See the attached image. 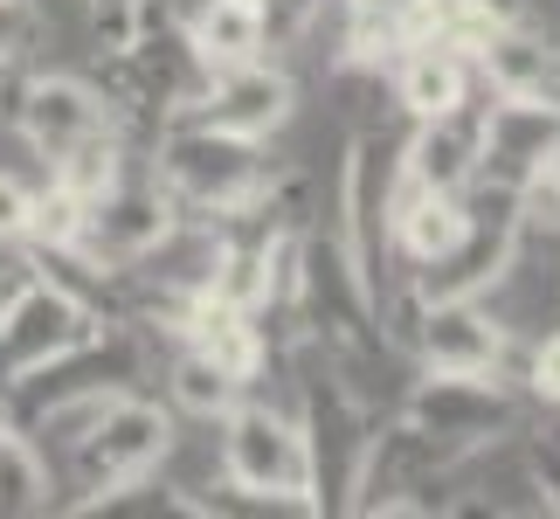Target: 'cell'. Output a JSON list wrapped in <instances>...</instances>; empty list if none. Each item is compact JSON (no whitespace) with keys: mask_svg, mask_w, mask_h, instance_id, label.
Here are the masks:
<instances>
[{"mask_svg":"<svg viewBox=\"0 0 560 519\" xmlns=\"http://www.w3.org/2000/svg\"><path fill=\"white\" fill-rule=\"evenodd\" d=\"M160 181H166V194L208 208L214 222H235V215H249L270 194V166L256 153V139L214 132V125L194 118L160 139Z\"/></svg>","mask_w":560,"mask_h":519,"instance_id":"obj_1","label":"cell"},{"mask_svg":"<svg viewBox=\"0 0 560 519\" xmlns=\"http://www.w3.org/2000/svg\"><path fill=\"white\" fill-rule=\"evenodd\" d=\"M222 471L235 492H249V506H305L312 512L305 437L270 402H235L222 416Z\"/></svg>","mask_w":560,"mask_h":519,"instance_id":"obj_2","label":"cell"},{"mask_svg":"<svg viewBox=\"0 0 560 519\" xmlns=\"http://www.w3.org/2000/svg\"><path fill=\"white\" fill-rule=\"evenodd\" d=\"M166 450H174V416L118 388V395L77 429V471H83V485H91L83 512H91L97 499H112V492H125L132 478H145Z\"/></svg>","mask_w":560,"mask_h":519,"instance_id":"obj_3","label":"cell"},{"mask_svg":"<svg viewBox=\"0 0 560 519\" xmlns=\"http://www.w3.org/2000/svg\"><path fill=\"white\" fill-rule=\"evenodd\" d=\"M97 333V312L83 305L77 291H62L56 277H35L0 298V388L35 374V367L62 360L70 346H83Z\"/></svg>","mask_w":560,"mask_h":519,"instance_id":"obj_4","label":"cell"},{"mask_svg":"<svg viewBox=\"0 0 560 519\" xmlns=\"http://www.w3.org/2000/svg\"><path fill=\"white\" fill-rule=\"evenodd\" d=\"M298 437H305V471H312V512L353 506V485H360V464H368L374 429H368L360 402L332 374H318L305 388V423H298Z\"/></svg>","mask_w":560,"mask_h":519,"instance_id":"obj_5","label":"cell"},{"mask_svg":"<svg viewBox=\"0 0 560 519\" xmlns=\"http://www.w3.org/2000/svg\"><path fill=\"white\" fill-rule=\"evenodd\" d=\"M112 56H118V62H112V70H118V91L132 97L139 112H160V118H187L194 104H201L208 77H214L208 56L187 42V28L174 35L160 14L145 21V28L125 42V49H112Z\"/></svg>","mask_w":560,"mask_h":519,"instance_id":"obj_6","label":"cell"},{"mask_svg":"<svg viewBox=\"0 0 560 519\" xmlns=\"http://www.w3.org/2000/svg\"><path fill=\"white\" fill-rule=\"evenodd\" d=\"M547 153H560V97H499V104H485L470 187H485L491 201H512V187H520Z\"/></svg>","mask_w":560,"mask_h":519,"instance_id":"obj_7","label":"cell"},{"mask_svg":"<svg viewBox=\"0 0 560 519\" xmlns=\"http://www.w3.org/2000/svg\"><path fill=\"white\" fill-rule=\"evenodd\" d=\"M408 423H416L422 437H436L443 450H470V443L512 429V402H505V388L485 381V374H429L416 395H408Z\"/></svg>","mask_w":560,"mask_h":519,"instance_id":"obj_8","label":"cell"},{"mask_svg":"<svg viewBox=\"0 0 560 519\" xmlns=\"http://www.w3.org/2000/svg\"><path fill=\"white\" fill-rule=\"evenodd\" d=\"M166 235H174V194L166 187H139V181H118L91 201V222H83V250L97 264H145Z\"/></svg>","mask_w":560,"mask_h":519,"instance_id":"obj_9","label":"cell"},{"mask_svg":"<svg viewBox=\"0 0 560 519\" xmlns=\"http://www.w3.org/2000/svg\"><path fill=\"white\" fill-rule=\"evenodd\" d=\"M8 118L21 125V139H28L42 160H62L91 132H112V104L83 77H35L28 91H21V104H8Z\"/></svg>","mask_w":560,"mask_h":519,"instance_id":"obj_10","label":"cell"},{"mask_svg":"<svg viewBox=\"0 0 560 519\" xmlns=\"http://www.w3.org/2000/svg\"><path fill=\"white\" fill-rule=\"evenodd\" d=\"M339 208H347V229H339V250L353 256L360 285L381 305V264H387V146L381 139H353L347 160V187H339Z\"/></svg>","mask_w":560,"mask_h":519,"instance_id":"obj_11","label":"cell"},{"mask_svg":"<svg viewBox=\"0 0 560 519\" xmlns=\"http://www.w3.org/2000/svg\"><path fill=\"white\" fill-rule=\"evenodd\" d=\"M291 77L284 70H264V62H229V70L208 77L194 118L214 125V132H235V139H270L277 125L291 118Z\"/></svg>","mask_w":560,"mask_h":519,"instance_id":"obj_12","label":"cell"},{"mask_svg":"<svg viewBox=\"0 0 560 519\" xmlns=\"http://www.w3.org/2000/svg\"><path fill=\"white\" fill-rule=\"evenodd\" d=\"M416 346H422L429 374H491L505 354V326L478 298H429Z\"/></svg>","mask_w":560,"mask_h":519,"instance_id":"obj_13","label":"cell"},{"mask_svg":"<svg viewBox=\"0 0 560 519\" xmlns=\"http://www.w3.org/2000/svg\"><path fill=\"white\" fill-rule=\"evenodd\" d=\"M478 132H485V104H470V97L457 104V112L422 118V132H416V146H408L401 173L416 187H429V194H464L470 173H478Z\"/></svg>","mask_w":560,"mask_h":519,"instance_id":"obj_14","label":"cell"},{"mask_svg":"<svg viewBox=\"0 0 560 519\" xmlns=\"http://www.w3.org/2000/svg\"><path fill=\"white\" fill-rule=\"evenodd\" d=\"M180 333H187L194 354H208V360L222 367V374H235V381H256V367H264V333L249 326L243 305H222L214 291H187Z\"/></svg>","mask_w":560,"mask_h":519,"instance_id":"obj_15","label":"cell"},{"mask_svg":"<svg viewBox=\"0 0 560 519\" xmlns=\"http://www.w3.org/2000/svg\"><path fill=\"white\" fill-rule=\"evenodd\" d=\"M478 70H485V83L499 97H560V56H553V42L512 28V21L491 28V42L478 49Z\"/></svg>","mask_w":560,"mask_h":519,"instance_id":"obj_16","label":"cell"},{"mask_svg":"<svg viewBox=\"0 0 560 519\" xmlns=\"http://www.w3.org/2000/svg\"><path fill=\"white\" fill-rule=\"evenodd\" d=\"M187 42L208 56V70H229V62H256L270 42V14L249 8V0H201L187 21Z\"/></svg>","mask_w":560,"mask_h":519,"instance_id":"obj_17","label":"cell"},{"mask_svg":"<svg viewBox=\"0 0 560 519\" xmlns=\"http://www.w3.org/2000/svg\"><path fill=\"white\" fill-rule=\"evenodd\" d=\"M464 229H470V201L464 194H416L408 208H395V222H387V235L408 250V264H436V256H450L464 243Z\"/></svg>","mask_w":560,"mask_h":519,"instance_id":"obj_18","label":"cell"},{"mask_svg":"<svg viewBox=\"0 0 560 519\" xmlns=\"http://www.w3.org/2000/svg\"><path fill=\"white\" fill-rule=\"evenodd\" d=\"M395 91H401V104L416 118H436V112H457V104L470 97V70H464V56L436 49V42H408Z\"/></svg>","mask_w":560,"mask_h":519,"instance_id":"obj_19","label":"cell"},{"mask_svg":"<svg viewBox=\"0 0 560 519\" xmlns=\"http://www.w3.org/2000/svg\"><path fill=\"white\" fill-rule=\"evenodd\" d=\"M49 506V464L21 429L0 423V512H42Z\"/></svg>","mask_w":560,"mask_h":519,"instance_id":"obj_20","label":"cell"},{"mask_svg":"<svg viewBox=\"0 0 560 519\" xmlns=\"http://www.w3.org/2000/svg\"><path fill=\"white\" fill-rule=\"evenodd\" d=\"M512 235H520V243L526 235L560 243V153H547L520 187H512Z\"/></svg>","mask_w":560,"mask_h":519,"instance_id":"obj_21","label":"cell"},{"mask_svg":"<svg viewBox=\"0 0 560 519\" xmlns=\"http://www.w3.org/2000/svg\"><path fill=\"white\" fill-rule=\"evenodd\" d=\"M49 166H56V187H70L77 201H97V194H104V187H112L118 173H125L118 139H112V132H91L83 146H70V153L49 160Z\"/></svg>","mask_w":560,"mask_h":519,"instance_id":"obj_22","label":"cell"},{"mask_svg":"<svg viewBox=\"0 0 560 519\" xmlns=\"http://www.w3.org/2000/svg\"><path fill=\"white\" fill-rule=\"evenodd\" d=\"M174 395H180V408H194V416H229V408L243 402V381L222 374L208 354H194V346H187V360L174 367Z\"/></svg>","mask_w":560,"mask_h":519,"instance_id":"obj_23","label":"cell"},{"mask_svg":"<svg viewBox=\"0 0 560 519\" xmlns=\"http://www.w3.org/2000/svg\"><path fill=\"white\" fill-rule=\"evenodd\" d=\"M83 222H91V201H77L70 187L35 194V208H28V235L42 250H83Z\"/></svg>","mask_w":560,"mask_h":519,"instance_id":"obj_24","label":"cell"},{"mask_svg":"<svg viewBox=\"0 0 560 519\" xmlns=\"http://www.w3.org/2000/svg\"><path fill=\"white\" fill-rule=\"evenodd\" d=\"M91 14H97V35H104V49H125L145 21L160 14V0H91Z\"/></svg>","mask_w":560,"mask_h":519,"instance_id":"obj_25","label":"cell"},{"mask_svg":"<svg viewBox=\"0 0 560 519\" xmlns=\"http://www.w3.org/2000/svg\"><path fill=\"white\" fill-rule=\"evenodd\" d=\"M35 28H42L35 0H0V70H8V62H21V56H28Z\"/></svg>","mask_w":560,"mask_h":519,"instance_id":"obj_26","label":"cell"},{"mask_svg":"<svg viewBox=\"0 0 560 519\" xmlns=\"http://www.w3.org/2000/svg\"><path fill=\"white\" fill-rule=\"evenodd\" d=\"M28 208H35V194L14 181V173H0V243H21L28 235Z\"/></svg>","mask_w":560,"mask_h":519,"instance_id":"obj_27","label":"cell"},{"mask_svg":"<svg viewBox=\"0 0 560 519\" xmlns=\"http://www.w3.org/2000/svg\"><path fill=\"white\" fill-rule=\"evenodd\" d=\"M533 388H540L547 402H560V333L540 346V354H533Z\"/></svg>","mask_w":560,"mask_h":519,"instance_id":"obj_28","label":"cell"},{"mask_svg":"<svg viewBox=\"0 0 560 519\" xmlns=\"http://www.w3.org/2000/svg\"><path fill=\"white\" fill-rule=\"evenodd\" d=\"M533 485H540V506L560 512V450L553 458H533Z\"/></svg>","mask_w":560,"mask_h":519,"instance_id":"obj_29","label":"cell"},{"mask_svg":"<svg viewBox=\"0 0 560 519\" xmlns=\"http://www.w3.org/2000/svg\"><path fill=\"white\" fill-rule=\"evenodd\" d=\"M0 298H8V285H0Z\"/></svg>","mask_w":560,"mask_h":519,"instance_id":"obj_30","label":"cell"}]
</instances>
